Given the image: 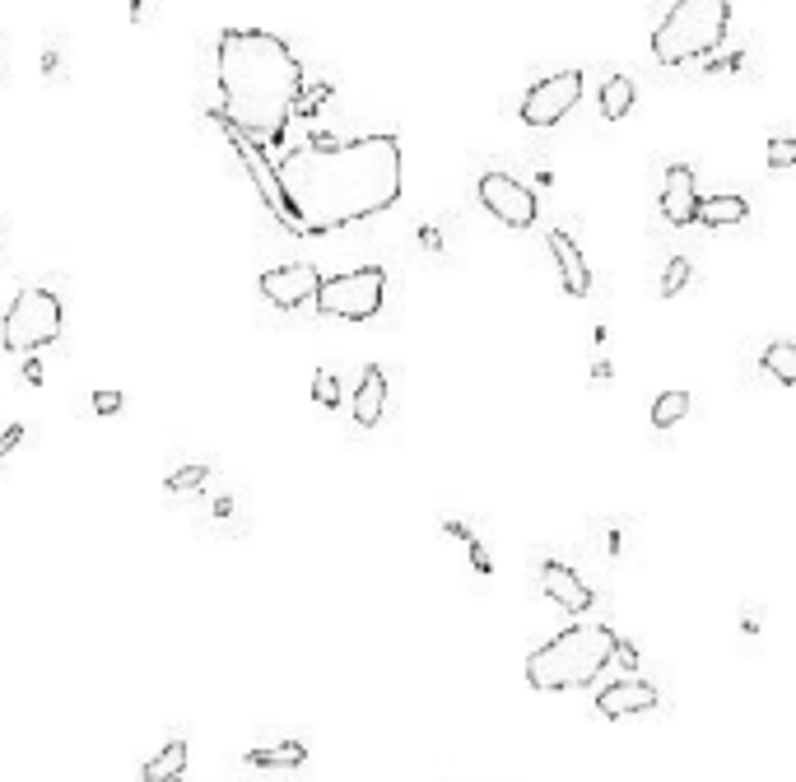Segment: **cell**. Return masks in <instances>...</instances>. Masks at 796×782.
Wrapping results in <instances>:
<instances>
[{
  "mask_svg": "<svg viewBox=\"0 0 796 782\" xmlns=\"http://www.w3.org/2000/svg\"><path fill=\"white\" fill-rule=\"evenodd\" d=\"M294 233H331L392 210L401 196L396 135H354L340 145H294L270 159Z\"/></svg>",
  "mask_w": 796,
  "mask_h": 782,
  "instance_id": "6da1fadb",
  "label": "cell"
},
{
  "mask_svg": "<svg viewBox=\"0 0 796 782\" xmlns=\"http://www.w3.org/2000/svg\"><path fill=\"white\" fill-rule=\"evenodd\" d=\"M219 117L252 145H280L284 126L303 98V61L280 33L266 28H224L215 38Z\"/></svg>",
  "mask_w": 796,
  "mask_h": 782,
  "instance_id": "7a4b0ae2",
  "label": "cell"
},
{
  "mask_svg": "<svg viewBox=\"0 0 796 782\" xmlns=\"http://www.w3.org/2000/svg\"><path fill=\"white\" fill-rule=\"evenodd\" d=\"M615 629L610 624H568L564 634L540 643L527 657V685L540 694H564V689L592 685L596 675L615 661Z\"/></svg>",
  "mask_w": 796,
  "mask_h": 782,
  "instance_id": "3957f363",
  "label": "cell"
},
{
  "mask_svg": "<svg viewBox=\"0 0 796 782\" xmlns=\"http://www.w3.org/2000/svg\"><path fill=\"white\" fill-rule=\"evenodd\" d=\"M731 5L727 0H680L666 10V19L652 28V56L662 66H689L699 56L717 52L727 38Z\"/></svg>",
  "mask_w": 796,
  "mask_h": 782,
  "instance_id": "277c9868",
  "label": "cell"
},
{
  "mask_svg": "<svg viewBox=\"0 0 796 782\" xmlns=\"http://www.w3.org/2000/svg\"><path fill=\"white\" fill-rule=\"evenodd\" d=\"M61 326H66V308L52 289H19L0 317V345L10 354H38L61 340Z\"/></svg>",
  "mask_w": 796,
  "mask_h": 782,
  "instance_id": "5b68a950",
  "label": "cell"
},
{
  "mask_svg": "<svg viewBox=\"0 0 796 782\" xmlns=\"http://www.w3.org/2000/svg\"><path fill=\"white\" fill-rule=\"evenodd\" d=\"M317 312L340 322H373L387 303V266H354L317 284Z\"/></svg>",
  "mask_w": 796,
  "mask_h": 782,
  "instance_id": "8992f818",
  "label": "cell"
},
{
  "mask_svg": "<svg viewBox=\"0 0 796 782\" xmlns=\"http://www.w3.org/2000/svg\"><path fill=\"white\" fill-rule=\"evenodd\" d=\"M480 205H485L489 215L508 224V229H531L540 219V196L527 187V182H517L513 173H499V168H489L480 177Z\"/></svg>",
  "mask_w": 796,
  "mask_h": 782,
  "instance_id": "52a82bcc",
  "label": "cell"
},
{
  "mask_svg": "<svg viewBox=\"0 0 796 782\" xmlns=\"http://www.w3.org/2000/svg\"><path fill=\"white\" fill-rule=\"evenodd\" d=\"M582 98V70H554L545 80H536L522 98V122L527 126H559Z\"/></svg>",
  "mask_w": 796,
  "mask_h": 782,
  "instance_id": "ba28073f",
  "label": "cell"
},
{
  "mask_svg": "<svg viewBox=\"0 0 796 782\" xmlns=\"http://www.w3.org/2000/svg\"><path fill=\"white\" fill-rule=\"evenodd\" d=\"M252 531V503L243 489H215L196 508V536L205 540H238Z\"/></svg>",
  "mask_w": 796,
  "mask_h": 782,
  "instance_id": "9c48e42d",
  "label": "cell"
},
{
  "mask_svg": "<svg viewBox=\"0 0 796 782\" xmlns=\"http://www.w3.org/2000/svg\"><path fill=\"white\" fill-rule=\"evenodd\" d=\"M317 284H322L317 266H308V261H284V266H270L266 275H261V294H266V303H275V308H303V303L317 298Z\"/></svg>",
  "mask_w": 796,
  "mask_h": 782,
  "instance_id": "30bf717a",
  "label": "cell"
},
{
  "mask_svg": "<svg viewBox=\"0 0 796 782\" xmlns=\"http://www.w3.org/2000/svg\"><path fill=\"white\" fill-rule=\"evenodd\" d=\"M536 582H540V592L550 596L559 610H568V615H582V610H592V601H596L587 578H582L573 564H564V559H540Z\"/></svg>",
  "mask_w": 796,
  "mask_h": 782,
  "instance_id": "8fae6325",
  "label": "cell"
},
{
  "mask_svg": "<svg viewBox=\"0 0 796 782\" xmlns=\"http://www.w3.org/2000/svg\"><path fill=\"white\" fill-rule=\"evenodd\" d=\"M662 703L657 685L652 680H638V675H624V680H610L601 694H596V713L606 722H620V717H638V713H652Z\"/></svg>",
  "mask_w": 796,
  "mask_h": 782,
  "instance_id": "7c38bea8",
  "label": "cell"
},
{
  "mask_svg": "<svg viewBox=\"0 0 796 782\" xmlns=\"http://www.w3.org/2000/svg\"><path fill=\"white\" fill-rule=\"evenodd\" d=\"M694 210H699V187H694V168L689 163H671L662 182V215L666 224L685 229L694 224Z\"/></svg>",
  "mask_w": 796,
  "mask_h": 782,
  "instance_id": "4fadbf2b",
  "label": "cell"
},
{
  "mask_svg": "<svg viewBox=\"0 0 796 782\" xmlns=\"http://www.w3.org/2000/svg\"><path fill=\"white\" fill-rule=\"evenodd\" d=\"M350 410H354V424L359 429H378L382 415H387V368L382 364H368L359 387L350 396Z\"/></svg>",
  "mask_w": 796,
  "mask_h": 782,
  "instance_id": "5bb4252c",
  "label": "cell"
},
{
  "mask_svg": "<svg viewBox=\"0 0 796 782\" xmlns=\"http://www.w3.org/2000/svg\"><path fill=\"white\" fill-rule=\"evenodd\" d=\"M550 257H554V266H559V280H564V289L573 298H582L587 289H592V270H587V261H582V247L573 243V233H564V229H550Z\"/></svg>",
  "mask_w": 796,
  "mask_h": 782,
  "instance_id": "9a60e30c",
  "label": "cell"
},
{
  "mask_svg": "<svg viewBox=\"0 0 796 782\" xmlns=\"http://www.w3.org/2000/svg\"><path fill=\"white\" fill-rule=\"evenodd\" d=\"M308 755H312V745L294 736V741H275V745H247L238 759H243L247 769H303Z\"/></svg>",
  "mask_w": 796,
  "mask_h": 782,
  "instance_id": "2e32d148",
  "label": "cell"
},
{
  "mask_svg": "<svg viewBox=\"0 0 796 782\" xmlns=\"http://www.w3.org/2000/svg\"><path fill=\"white\" fill-rule=\"evenodd\" d=\"M750 219V201L745 196H699V210H694V224H708V229H722V224H745Z\"/></svg>",
  "mask_w": 796,
  "mask_h": 782,
  "instance_id": "e0dca14e",
  "label": "cell"
},
{
  "mask_svg": "<svg viewBox=\"0 0 796 782\" xmlns=\"http://www.w3.org/2000/svg\"><path fill=\"white\" fill-rule=\"evenodd\" d=\"M592 550L606 564L629 559V526H624V517H592Z\"/></svg>",
  "mask_w": 796,
  "mask_h": 782,
  "instance_id": "ac0fdd59",
  "label": "cell"
},
{
  "mask_svg": "<svg viewBox=\"0 0 796 782\" xmlns=\"http://www.w3.org/2000/svg\"><path fill=\"white\" fill-rule=\"evenodd\" d=\"M140 773H145V782H182L187 778V741H182V736L168 741Z\"/></svg>",
  "mask_w": 796,
  "mask_h": 782,
  "instance_id": "d6986e66",
  "label": "cell"
},
{
  "mask_svg": "<svg viewBox=\"0 0 796 782\" xmlns=\"http://www.w3.org/2000/svg\"><path fill=\"white\" fill-rule=\"evenodd\" d=\"M443 531L457 540L461 550H466V559H471V568L480 573V578H489V573H494V554H489V545L475 536V531L461 522V517H443Z\"/></svg>",
  "mask_w": 796,
  "mask_h": 782,
  "instance_id": "ffe728a7",
  "label": "cell"
},
{
  "mask_svg": "<svg viewBox=\"0 0 796 782\" xmlns=\"http://www.w3.org/2000/svg\"><path fill=\"white\" fill-rule=\"evenodd\" d=\"M634 98H638V89L629 75H610V80L601 84V117H606V122L629 117V112H634Z\"/></svg>",
  "mask_w": 796,
  "mask_h": 782,
  "instance_id": "44dd1931",
  "label": "cell"
},
{
  "mask_svg": "<svg viewBox=\"0 0 796 782\" xmlns=\"http://www.w3.org/2000/svg\"><path fill=\"white\" fill-rule=\"evenodd\" d=\"M759 364H764V373H773V382H783V387H792L796 382V345L792 340H769L764 350H759Z\"/></svg>",
  "mask_w": 796,
  "mask_h": 782,
  "instance_id": "7402d4cb",
  "label": "cell"
},
{
  "mask_svg": "<svg viewBox=\"0 0 796 782\" xmlns=\"http://www.w3.org/2000/svg\"><path fill=\"white\" fill-rule=\"evenodd\" d=\"M689 391H662L657 401H652V429H671V424H680V419L689 415Z\"/></svg>",
  "mask_w": 796,
  "mask_h": 782,
  "instance_id": "603a6c76",
  "label": "cell"
},
{
  "mask_svg": "<svg viewBox=\"0 0 796 782\" xmlns=\"http://www.w3.org/2000/svg\"><path fill=\"white\" fill-rule=\"evenodd\" d=\"M312 401L322 405V410H340L345 391H340V378L331 368H317V373H312Z\"/></svg>",
  "mask_w": 796,
  "mask_h": 782,
  "instance_id": "cb8c5ba5",
  "label": "cell"
},
{
  "mask_svg": "<svg viewBox=\"0 0 796 782\" xmlns=\"http://www.w3.org/2000/svg\"><path fill=\"white\" fill-rule=\"evenodd\" d=\"M205 480H210V466H177V471L163 480V489H168V494H201Z\"/></svg>",
  "mask_w": 796,
  "mask_h": 782,
  "instance_id": "d4e9b609",
  "label": "cell"
},
{
  "mask_svg": "<svg viewBox=\"0 0 796 782\" xmlns=\"http://www.w3.org/2000/svg\"><path fill=\"white\" fill-rule=\"evenodd\" d=\"M689 280H694V266H689L685 257H671V261H666V275H662V284H657V289H662V298H675Z\"/></svg>",
  "mask_w": 796,
  "mask_h": 782,
  "instance_id": "484cf974",
  "label": "cell"
},
{
  "mask_svg": "<svg viewBox=\"0 0 796 782\" xmlns=\"http://www.w3.org/2000/svg\"><path fill=\"white\" fill-rule=\"evenodd\" d=\"M796 163V140L792 135H773L769 140V168H792Z\"/></svg>",
  "mask_w": 796,
  "mask_h": 782,
  "instance_id": "4316f807",
  "label": "cell"
},
{
  "mask_svg": "<svg viewBox=\"0 0 796 782\" xmlns=\"http://www.w3.org/2000/svg\"><path fill=\"white\" fill-rule=\"evenodd\" d=\"M89 405H94V415H117V410H126V396L122 391H89Z\"/></svg>",
  "mask_w": 796,
  "mask_h": 782,
  "instance_id": "83f0119b",
  "label": "cell"
},
{
  "mask_svg": "<svg viewBox=\"0 0 796 782\" xmlns=\"http://www.w3.org/2000/svg\"><path fill=\"white\" fill-rule=\"evenodd\" d=\"M24 438H28V424H5V429H0V461L14 457V452L24 447Z\"/></svg>",
  "mask_w": 796,
  "mask_h": 782,
  "instance_id": "f1b7e54d",
  "label": "cell"
},
{
  "mask_svg": "<svg viewBox=\"0 0 796 782\" xmlns=\"http://www.w3.org/2000/svg\"><path fill=\"white\" fill-rule=\"evenodd\" d=\"M745 61H750V56H745V52H731V56H713V61H708V66H703V75H731V70H741Z\"/></svg>",
  "mask_w": 796,
  "mask_h": 782,
  "instance_id": "f546056e",
  "label": "cell"
},
{
  "mask_svg": "<svg viewBox=\"0 0 796 782\" xmlns=\"http://www.w3.org/2000/svg\"><path fill=\"white\" fill-rule=\"evenodd\" d=\"M326 98H331V84H317L312 94H303V98H298V108H294V112H303V117H312V112L322 108Z\"/></svg>",
  "mask_w": 796,
  "mask_h": 782,
  "instance_id": "4dcf8cb0",
  "label": "cell"
},
{
  "mask_svg": "<svg viewBox=\"0 0 796 782\" xmlns=\"http://www.w3.org/2000/svg\"><path fill=\"white\" fill-rule=\"evenodd\" d=\"M42 70H47V80H66V61H61V47H47V52H42Z\"/></svg>",
  "mask_w": 796,
  "mask_h": 782,
  "instance_id": "1f68e13d",
  "label": "cell"
},
{
  "mask_svg": "<svg viewBox=\"0 0 796 782\" xmlns=\"http://www.w3.org/2000/svg\"><path fill=\"white\" fill-rule=\"evenodd\" d=\"M42 373H47V368H42V359H33V354H28L24 373H19V378H24V387H42Z\"/></svg>",
  "mask_w": 796,
  "mask_h": 782,
  "instance_id": "d6a6232c",
  "label": "cell"
},
{
  "mask_svg": "<svg viewBox=\"0 0 796 782\" xmlns=\"http://www.w3.org/2000/svg\"><path fill=\"white\" fill-rule=\"evenodd\" d=\"M615 657H620V666L624 671H638V652L624 643V638H615Z\"/></svg>",
  "mask_w": 796,
  "mask_h": 782,
  "instance_id": "836d02e7",
  "label": "cell"
},
{
  "mask_svg": "<svg viewBox=\"0 0 796 782\" xmlns=\"http://www.w3.org/2000/svg\"><path fill=\"white\" fill-rule=\"evenodd\" d=\"M759 624H764V610H745V624H741L745 638H755V634H759Z\"/></svg>",
  "mask_w": 796,
  "mask_h": 782,
  "instance_id": "e575fe53",
  "label": "cell"
},
{
  "mask_svg": "<svg viewBox=\"0 0 796 782\" xmlns=\"http://www.w3.org/2000/svg\"><path fill=\"white\" fill-rule=\"evenodd\" d=\"M610 378H615V368H610L606 359H596V364H592V382L601 387V382H610Z\"/></svg>",
  "mask_w": 796,
  "mask_h": 782,
  "instance_id": "d590c367",
  "label": "cell"
},
{
  "mask_svg": "<svg viewBox=\"0 0 796 782\" xmlns=\"http://www.w3.org/2000/svg\"><path fill=\"white\" fill-rule=\"evenodd\" d=\"M0 247H5V233H0Z\"/></svg>",
  "mask_w": 796,
  "mask_h": 782,
  "instance_id": "8d00e7d4",
  "label": "cell"
}]
</instances>
